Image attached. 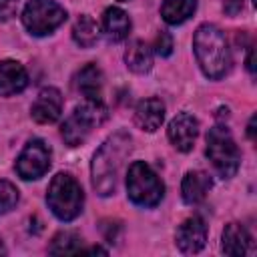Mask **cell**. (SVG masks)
<instances>
[{
  "label": "cell",
  "mask_w": 257,
  "mask_h": 257,
  "mask_svg": "<svg viewBox=\"0 0 257 257\" xmlns=\"http://www.w3.org/2000/svg\"><path fill=\"white\" fill-rule=\"evenodd\" d=\"M131 149H133L131 135L126 131H116L94 153L90 165V177H92V187L100 197H108L114 193L118 173Z\"/></svg>",
  "instance_id": "1"
},
{
  "label": "cell",
  "mask_w": 257,
  "mask_h": 257,
  "mask_svg": "<svg viewBox=\"0 0 257 257\" xmlns=\"http://www.w3.org/2000/svg\"><path fill=\"white\" fill-rule=\"evenodd\" d=\"M193 50L197 56V62L207 78L219 80L227 74L229 64H231V54H229V44L223 34L215 24H201L195 34H193Z\"/></svg>",
  "instance_id": "2"
},
{
  "label": "cell",
  "mask_w": 257,
  "mask_h": 257,
  "mask_svg": "<svg viewBox=\"0 0 257 257\" xmlns=\"http://www.w3.org/2000/svg\"><path fill=\"white\" fill-rule=\"evenodd\" d=\"M46 203L60 221L66 223L76 219L82 213L84 205V193L80 183L68 173L54 175L46 191Z\"/></svg>",
  "instance_id": "3"
},
{
  "label": "cell",
  "mask_w": 257,
  "mask_h": 257,
  "mask_svg": "<svg viewBox=\"0 0 257 257\" xmlns=\"http://www.w3.org/2000/svg\"><path fill=\"white\" fill-rule=\"evenodd\" d=\"M104 120H106V106L102 104V100L84 98V102L78 104L74 108V112L64 120L60 135L68 147H78Z\"/></svg>",
  "instance_id": "4"
},
{
  "label": "cell",
  "mask_w": 257,
  "mask_h": 257,
  "mask_svg": "<svg viewBox=\"0 0 257 257\" xmlns=\"http://www.w3.org/2000/svg\"><path fill=\"white\" fill-rule=\"evenodd\" d=\"M126 195L139 207H157L165 195V185L145 161H135L126 173Z\"/></svg>",
  "instance_id": "5"
},
{
  "label": "cell",
  "mask_w": 257,
  "mask_h": 257,
  "mask_svg": "<svg viewBox=\"0 0 257 257\" xmlns=\"http://www.w3.org/2000/svg\"><path fill=\"white\" fill-rule=\"evenodd\" d=\"M205 153H207V159L211 161L213 169L219 173V177L231 179L237 173L241 155H239V149H237L231 133L225 126L217 124V126L209 128Z\"/></svg>",
  "instance_id": "6"
},
{
  "label": "cell",
  "mask_w": 257,
  "mask_h": 257,
  "mask_svg": "<svg viewBox=\"0 0 257 257\" xmlns=\"http://www.w3.org/2000/svg\"><path fill=\"white\" fill-rule=\"evenodd\" d=\"M66 20V10L54 0H28L22 10V24L34 36L54 32Z\"/></svg>",
  "instance_id": "7"
},
{
  "label": "cell",
  "mask_w": 257,
  "mask_h": 257,
  "mask_svg": "<svg viewBox=\"0 0 257 257\" xmlns=\"http://www.w3.org/2000/svg\"><path fill=\"white\" fill-rule=\"evenodd\" d=\"M50 169V147L42 139H32L26 143L16 159V173L24 181L40 179Z\"/></svg>",
  "instance_id": "8"
},
{
  "label": "cell",
  "mask_w": 257,
  "mask_h": 257,
  "mask_svg": "<svg viewBox=\"0 0 257 257\" xmlns=\"http://www.w3.org/2000/svg\"><path fill=\"white\" fill-rule=\"evenodd\" d=\"M167 135H169V141L173 143V147L177 151L189 153L195 147V141H197V135H199V122H197V118L193 114L179 112L169 122Z\"/></svg>",
  "instance_id": "9"
},
{
  "label": "cell",
  "mask_w": 257,
  "mask_h": 257,
  "mask_svg": "<svg viewBox=\"0 0 257 257\" xmlns=\"http://www.w3.org/2000/svg\"><path fill=\"white\" fill-rule=\"evenodd\" d=\"M175 243L183 253H199L207 243V225L201 217L185 219L175 235Z\"/></svg>",
  "instance_id": "10"
},
{
  "label": "cell",
  "mask_w": 257,
  "mask_h": 257,
  "mask_svg": "<svg viewBox=\"0 0 257 257\" xmlns=\"http://www.w3.org/2000/svg\"><path fill=\"white\" fill-rule=\"evenodd\" d=\"M30 114L40 124H50L60 118L62 114V94L54 86H46L38 92L36 100L32 102Z\"/></svg>",
  "instance_id": "11"
},
{
  "label": "cell",
  "mask_w": 257,
  "mask_h": 257,
  "mask_svg": "<svg viewBox=\"0 0 257 257\" xmlns=\"http://www.w3.org/2000/svg\"><path fill=\"white\" fill-rule=\"evenodd\" d=\"M28 86V72L16 60H0V96H12Z\"/></svg>",
  "instance_id": "12"
},
{
  "label": "cell",
  "mask_w": 257,
  "mask_h": 257,
  "mask_svg": "<svg viewBox=\"0 0 257 257\" xmlns=\"http://www.w3.org/2000/svg\"><path fill=\"white\" fill-rule=\"evenodd\" d=\"M165 120V104L161 98H145L135 108V124L141 131L155 133Z\"/></svg>",
  "instance_id": "13"
},
{
  "label": "cell",
  "mask_w": 257,
  "mask_h": 257,
  "mask_svg": "<svg viewBox=\"0 0 257 257\" xmlns=\"http://www.w3.org/2000/svg\"><path fill=\"white\" fill-rule=\"evenodd\" d=\"M102 84H104V76L102 70L96 64H86L82 66L76 74H74V86L76 90L88 98V100H102Z\"/></svg>",
  "instance_id": "14"
},
{
  "label": "cell",
  "mask_w": 257,
  "mask_h": 257,
  "mask_svg": "<svg viewBox=\"0 0 257 257\" xmlns=\"http://www.w3.org/2000/svg\"><path fill=\"white\" fill-rule=\"evenodd\" d=\"M211 187H213V181H211V177L207 173H203V171H189L183 177V183H181L183 201L187 205H197V203H201L207 197Z\"/></svg>",
  "instance_id": "15"
},
{
  "label": "cell",
  "mask_w": 257,
  "mask_h": 257,
  "mask_svg": "<svg viewBox=\"0 0 257 257\" xmlns=\"http://www.w3.org/2000/svg\"><path fill=\"white\" fill-rule=\"evenodd\" d=\"M249 245H251V237L241 223H229L225 227L223 239H221V251L225 255L241 257L249 251Z\"/></svg>",
  "instance_id": "16"
},
{
  "label": "cell",
  "mask_w": 257,
  "mask_h": 257,
  "mask_svg": "<svg viewBox=\"0 0 257 257\" xmlns=\"http://www.w3.org/2000/svg\"><path fill=\"white\" fill-rule=\"evenodd\" d=\"M102 28H104L108 40L120 42L131 32V18H128V14L124 10H120L116 6H110L102 14Z\"/></svg>",
  "instance_id": "17"
},
{
  "label": "cell",
  "mask_w": 257,
  "mask_h": 257,
  "mask_svg": "<svg viewBox=\"0 0 257 257\" xmlns=\"http://www.w3.org/2000/svg\"><path fill=\"white\" fill-rule=\"evenodd\" d=\"M124 62L128 66V70L137 72V74H145L151 70L153 66V50L147 42L143 40H133L124 52Z\"/></svg>",
  "instance_id": "18"
},
{
  "label": "cell",
  "mask_w": 257,
  "mask_h": 257,
  "mask_svg": "<svg viewBox=\"0 0 257 257\" xmlns=\"http://www.w3.org/2000/svg\"><path fill=\"white\" fill-rule=\"evenodd\" d=\"M197 10V0H163L161 16L167 24L177 26L187 22Z\"/></svg>",
  "instance_id": "19"
},
{
  "label": "cell",
  "mask_w": 257,
  "mask_h": 257,
  "mask_svg": "<svg viewBox=\"0 0 257 257\" xmlns=\"http://www.w3.org/2000/svg\"><path fill=\"white\" fill-rule=\"evenodd\" d=\"M98 36H100V28H98L96 20L92 16H88V14L78 16V20L72 26V38H74V42L80 48H92L96 44Z\"/></svg>",
  "instance_id": "20"
},
{
  "label": "cell",
  "mask_w": 257,
  "mask_h": 257,
  "mask_svg": "<svg viewBox=\"0 0 257 257\" xmlns=\"http://www.w3.org/2000/svg\"><path fill=\"white\" fill-rule=\"evenodd\" d=\"M82 251V243H80V237L72 231H60L52 237L50 241V247H48V253L52 255H64V253H78Z\"/></svg>",
  "instance_id": "21"
},
{
  "label": "cell",
  "mask_w": 257,
  "mask_h": 257,
  "mask_svg": "<svg viewBox=\"0 0 257 257\" xmlns=\"http://www.w3.org/2000/svg\"><path fill=\"white\" fill-rule=\"evenodd\" d=\"M18 203V189L10 181H0V215L12 211Z\"/></svg>",
  "instance_id": "22"
},
{
  "label": "cell",
  "mask_w": 257,
  "mask_h": 257,
  "mask_svg": "<svg viewBox=\"0 0 257 257\" xmlns=\"http://www.w3.org/2000/svg\"><path fill=\"white\" fill-rule=\"evenodd\" d=\"M155 50L159 56H171L173 54V36L169 32L161 30L157 40H155Z\"/></svg>",
  "instance_id": "23"
},
{
  "label": "cell",
  "mask_w": 257,
  "mask_h": 257,
  "mask_svg": "<svg viewBox=\"0 0 257 257\" xmlns=\"http://www.w3.org/2000/svg\"><path fill=\"white\" fill-rule=\"evenodd\" d=\"M241 8H243V0H225V2H223V10H225L229 16L239 14Z\"/></svg>",
  "instance_id": "24"
},
{
  "label": "cell",
  "mask_w": 257,
  "mask_h": 257,
  "mask_svg": "<svg viewBox=\"0 0 257 257\" xmlns=\"http://www.w3.org/2000/svg\"><path fill=\"white\" fill-rule=\"evenodd\" d=\"M10 10H12V0H0V16L10 14Z\"/></svg>",
  "instance_id": "25"
},
{
  "label": "cell",
  "mask_w": 257,
  "mask_h": 257,
  "mask_svg": "<svg viewBox=\"0 0 257 257\" xmlns=\"http://www.w3.org/2000/svg\"><path fill=\"white\" fill-rule=\"evenodd\" d=\"M247 135H249L251 141H255V116H251V120L247 124Z\"/></svg>",
  "instance_id": "26"
},
{
  "label": "cell",
  "mask_w": 257,
  "mask_h": 257,
  "mask_svg": "<svg viewBox=\"0 0 257 257\" xmlns=\"http://www.w3.org/2000/svg\"><path fill=\"white\" fill-rule=\"evenodd\" d=\"M247 70L253 74L255 72V64H253V48L249 50V56H247Z\"/></svg>",
  "instance_id": "27"
},
{
  "label": "cell",
  "mask_w": 257,
  "mask_h": 257,
  "mask_svg": "<svg viewBox=\"0 0 257 257\" xmlns=\"http://www.w3.org/2000/svg\"><path fill=\"white\" fill-rule=\"evenodd\" d=\"M86 251L88 253H102V255H106V249H102V247H88Z\"/></svg>",
  "instance_id": "28"
},
{
  "label": "cell",
  "mask_w": 257,
  "mask_h": 257,
  "mask_svg": "<svg viewBox=\"0 0 257 257\" xmlns=\"http://www.w3.org/2000/svg\"><path fill=\"white\" fill-rule=\"evenodd\" d=\"M0 255H6V247H4V243H2V239H0Z\"/></svg>",
  "instance_id": "29"
},
{
  "label": "cell",
  "mask_w": 257,
  "mask_h": 257,
  "mask_svg": "<svg viewBox=\"0 0 257 257\" xmlns=\"http://www.w3.org/2000/svg\"><path fill=\"white\" fill-rule=\"evenodd\" d=\"M120 2H128V0H120Z\"/></svg>",
  "instance_id": "30"
}]
</instances>
